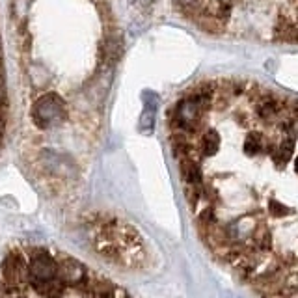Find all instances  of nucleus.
Here are the masks:
<instances>
[{
    "mask_svg": "<svg viewBox=\"0 0 298 298\" xmlns=\"http://www.w3.org/2000/svg\"><path fill=\"white\" fill-rule=\"evenodd\" d=\"M292 212L291 207L283 205V203H280L278 200H270L269 201V214L272 218H283V216H289Z\"/></svg>",
    "mask_w": 298,
    "mask_h": 298,
    "instance_id": "nucleus-1",
    "label": "nucleus"
},
{
    "mask_svg": "<svg viewBox=\"0 0 298 298\" xmlns=\"http://www.w3.org/2000/svg\"><path fill=\"white\" fill-rule=\"evenodd\" d=\"M121 298H129V296H127V294H121Z\"/></svg>",
    "mask_w": 298,
    "mask_h": 298,
    "instance_id": "nucleus-2",
    "label": "nucleus"
}]
</instances>
